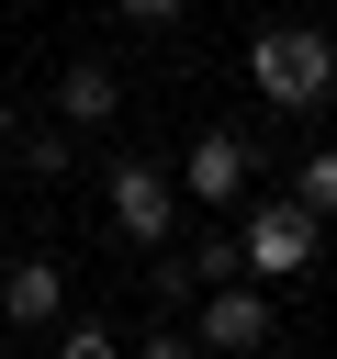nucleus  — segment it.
I'll return each instance as SVG.
<instances>
[{
  "mask_svg": "<svg viewBox=\"0 0 337 359\" xmlns=\"http://www.w3.org/2000/svg\"><path fill=\"white\" fill-rule=\"evenodd\" d=\"M247 79H258L270 112H315V101H337V34L326 22H270L247 45Z\"/></svg>",
  "mask_w": 337,
  "mask_h": 359,
  "instance_id": "obj_1",
  "label": "nucleus"
},
{
  "mask_svg": "<svg viewBox=\"0 0 337 359\" xmlns=\"http://www.w3.org/2000/svg\"><path fill=\"white\" fill-rule=\"evenodd\" d=\"M101 213H112V236H124V247H168V224H180V168L112 157V180H101Z\"/></svg>",
  "mask_w": 337,
  "mask_h": 359,
  "instance_id": "obj_2",
  "label": "nucleus"
},
{
  "mask_svg": "<svg viewBox=\"0 0 337 359\" xmlns=\"http://www.w3.org/2000/svg\"><path fill=\"white\" fill-rule=\"evenodd\" d=\"M270 325H281V314H270V292H258V280L236 269V280H202L191 348H202V359H258V348H270Z\"/></svg>",
  "mask_w": 337,
  "mask_h": 359,
  "instance_id": "obj_3",
  "label": "nucleus"
},
{
  "mask_svg": "<svg viewBox=\"0 0 337 359\" xmlns=\"http://www.w3.org/2000/svg\"><path fill=\"white\" fill-rule=\"evenodd\" d=\"M236 258H247V280H303V269H315V213H303V191L258 202V213L236 224Z\"/></svg>",
  "mask_w": 337,
  "mask_h": 359,
  "instance_id": "obj_4",
  "label": "nucleus"
},
{
  "mask_svg": "<svg viewBox=\"0 0 337 359\" xmlns=\"http://www.w3.org/2000/svg\"><path fill=\"white\" fill-rule=\"evenodd\" d=\"M247 168H258V157H247V135H225V123H213V135H191V146H180V202H213V213H225V202L247 191Z\"/></svg>",
  "mask_w": 337,
  "mask_h": 359,
  "instance_id": "obj_5",
  "label": "nucleus"
},
{
  "mask_svg": "<svg viewBox=\"0 0 337 359\" xmlns=\"http://www.w3.org/2000/svg\"><path fill=\"white\" fill-rule=\"evenodd\" d=\"M67 314V269L56 258H11L0 269V325H56Z\"/></svg>",
  "mask_w": 337,
  "mask_h": 359,
  "instance_id": "obj_6",
  "label": "nucleus"
},
{
  "mask_svg": "<svg viewBox=\"0 0 337 359\" xmlns=\"http://www.w3.org/2000/svg\"><path fill=\"white\" fill-rule=\"evenodd\" d=\"M112 112H124V79H112L101 56H79V67L56 79V123H79V135H90V123H112Z\"/></svg>",
  "mask_w": 337,
  "mask_h": 359,
  "instance_id": "obj_7",
  "label": "nucleus"
},
{
  "mask_svg": "<svg viewBox=\"0 0 337 359\" xmlns=\"http://www.w3.org/2000/svg\"><path fill=\"white\" fill-rule=\"evenodd\" d=\"M11 146H22V168H34V180H67V168H79L67 123H11Z\"/></svg>",
  "mask_w": 337,
  "mask_h": 359,
  "instance_id": "obj_8",
  "label": "nucleus"
},
{
  "mask_svg": "<svg viewBox=\"0 0 337 359\" xmlns=\"http://www.w3.org/2000/svg\"><path fill=\"white\" fill-rule=\"evenodd\" d=\"M292 191H303V213H315V224H337V146H315Z\"/></svg>",
  "mask_w": 337,
  "mask_h": 359,
  "instance_id": "obj_9",
  "label": "nucleus"
},
{
  "mask_svg": "<svg viewBox=\"0 0 337 359\" xmlns=\"http://www.w3.org/2000/svg\"><path fill=\"white\" fill-rule=\"evenodd\" d=\"M56 359H124V337L90 325V314H56Z\"/></svg>",
  "mask_w": 337,
  "mask_h": 359,
  "instance_id": "obj_10",
  "label": "nucleus"
},
{
  "mask_svg": "<svg viewBox=\"0 0 337 359\" xmlns=\"http://www.w3.org/2000/svg\"><path fill=\"white\" fill-rule=\"evenodd\" d=\"M146 258H157V269H146V292H157V303H191V292H202V280H191V258H180V247H146Z\"/></svg>",
  "mask_w": 337,
  "mask_h": 359,
  "instance_id": "obj_11",
  "label": "nucleus"
},
{
  "mask_svg": "<svg viewBox=\"0 0 337 359\" xmlns=\"http://www.w3.org/2000/svg\"><path fill=\"white\" fill-rule=\"evenodd\" d=\"M180 258H191V280H236V269H247L236 236H202V247H180Z\"/></svg>",
  "mask_w": 337,
  "mask_h": 359,
  "instance_id": "obj_12",
  "label": "nucleus"
},
{
  "mask_svg": "<svg viewBox=\"0 0 337 359\" xmlns=\"http://www.w3.org/2000/svg\"><path fill=\"white\" fill-rule=\"evenodd\" d=\"M135 359H202V348H191V325H146V348H135Z\"/></svg>",
  "mask_w": 337,
  "mask_h": 359,
  "instance_id": "obj_13",
  "label": "nucleus"
},
{
  "mask_svg": "<svg viewBox=\"0 0 337 359\" xmlns=\"http://www.w3.org/2000/svg\"><path fill=\"white\" fill-rule=\"evenodd\" d=\"M180 11H191V0H124V22H146V34H168Z\"/></svg>",
  "mask_w": 337,
  "mask_h": 359,
  "instance_id": "obj_14",
  "label": "nucleus"
},
{
  "mask_svg": "<svg viewBox=\"0 0 337 359\" xmlns=\"http://www.w3.org/2000/svg\"><path fill=\"white\" fill-rule=\"evenodd\" d=\"M11 123H22V112H11V101H0V146H11Z\"/></svg>",
  "mask_w": 337,
  "mask_h": 359,
  "instance_id": "obj_15",
  "label": "nucleus"
}]
</instances>
